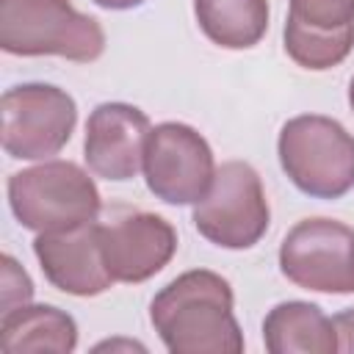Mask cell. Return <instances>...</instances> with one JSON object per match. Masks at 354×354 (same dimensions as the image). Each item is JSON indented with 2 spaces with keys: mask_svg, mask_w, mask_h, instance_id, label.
I'll return each instance as SVG.
<instances>
[{
  "mask_svg": "<svg viewBox=\"0 0 354 354\" xmlns=\"http://www.w3.org/2000/svg\"><path fill=\"white\" fill-rule=\"evenodd\" d=\"M232 307V285L216 271L194 268L155 293L149 321L171 354H241L243 332Z\"/></svg>",
  "mask_w": 354,
  "mask_h": 354,
  "instance_id": "6da1fadb",
  "label": "cell"
},
{
  "mask_svg": "<svg viewBox=\"0 0 354 354\" xmlns=\"http://www.w3.org/2000/svg\"><path fill=\"white\" fill-rule=\"evenodd\" d=\"M0 47L22 58L91 64L105 53V30L69 0H0Z\"/></svg>",
  "mask_w": 354,
  "mask_h": 354,
  "instance_id": "7a4b0ae2",
  "label": "cell"
},
{
  "mask_svg": "<svg viewBox=\"0 0 354 354\" xmlns=\"http://www.w3.org/2000/svg\"><path fill=\"white\" fill-rule=\"evenodd\" d=\"M279 166L313 199H340L354 188V136L332 116L301 113L282 124Z\"/></svg>",
  "mask_w": 354,
  "mask_h": 354,
  "instance_id": "3957f363",
  "label": "cell"
},
{
  "mask_svg": "<svg viewBox=\"0 0 354 354\" xmlns=\"http://www.w3.org/2000/svg\"><path fill=\"white\" fill-rule=\"evenodd\" d=\"M6 191L14 218L33 232L69 230L94 221L102 210L94 177L75 160H41L14 171Z\"/></svg>",
  "mask_w": 354,
  "mask_h": 354,
  "instance_id": "277c9868",
  "label": "cell"
},
{
  "mask_svg": "<svg viewBox=\"0 0 354 354\" xmlns=\"http://www.w3.org/2000/svg\"><path fill=\"white\" fill-rule=\"evenodd\" d=\"M196 232L221 249H252L268 230L271 210L263 180L246 160H227L216 169L207 194L194 205Z\"/></svg>",
  "mask_w": 354,
  "mask_h": 354,
  "instance_id": "5b68a950",
  "label": "cell"
},
{
  "mask_svg": "<svg viewBox=\"0 0 354 354\" xmlns=\"http://www.w3.org/2000/svg\"><path fill=\"white\" fill-rule=\"evenodd\" d=\"M0 141L8 158L50 160L58 155L77 124L72 94L53 83H19L0 97Z\"/></svg>",
  "mask_w": 354,
  "mask_h": 354,
  "instance_id": "8992f818",
  "label": "cell"
},
{
  "mask_svg": "<svg viewBox=\"0 0 354 354\" xmlns=\"http://www.w3.org/2000/svg\"><path fill=\"white\" fill-rule=\"evenodd\" d=\"M279 271L301 290L354 293V227L326 216L301 218L279 243Z\"/></svg>",
  "mask_w": 354,
  "mask_h": 354,
  "instance_id": "52a82bcc",
  "label": "cell"
},
{
  "mask_svg": "<svg viewBox=\"0 0 354 354\" xmlns=\"http://www.w3.org/2000/svg\"><path fill=\"white\" fill-rule=\"evenodd\" d=\"M141 171L155 199L196 205L216 177V160L199 130L183 122H160L149 130Z\"/></svg>",
  "mask_w": 354,
  "mask_h": 354,
  "instance_id": "ba28073f",
  "label": "cell"
},
{
  "mask_svg": "<svg viewBox=\"0 0 354 354\" xmlns=\"http://www.w3.org/2000/svg\"><path fill=\"white\" fill-rule=\"evenodd\" d=\"M102 257L113 282L138 285L163 271L177 252V230L158 213L130 210L100 224Z\"/></svg>",
  "mask_w": 354,
  "mask_h": 354,
  "instance_id": "9c48e42d",
  "label": "cell"
},
{
  "mask_svg": "<svg viewBox=\"0 0 354 354\" xmlns=\"http://www.w3.org/2000/svg\"><path fill=\"white\" fill-rule=\"evenodd\" d=\"M33 254L44 271V279L69 296H100L113 285V277L102 257L100 221H86L69 230L36 232Z\"/></svg>",
  "mask_w": 354,
  "mask_h": 354,
  "instance_id": "30bf717a",
  "label": "cell"
},
{
  "mask_svg": "<svg viewBox=\"0 0 354 354\" xmlns=\"http://www.w3.org/2000/svg\"><path fill=\"white\" fill-rule=\"evenodd\" d=\"M149 116L130 102H100L86 122L83 158L91 174L108 183H127L141 171L149 138Z\"/></svg>",
  "mask_w": 354,
  "mask_h": 354,
  "instance_id": "8fae6325",
  "label": "cell"
},
{
  "mask_svg": "<svg viewBox=\"0 0 354 354\" xmlns=\"http://www.w3.org/2000/svg\"><path fill=\"white\" fill-rule=\"evenodd\" d=\"M0 348L6 354H69L77 348V324L53 304H19L0 318Z\"/></svg>",
  "mask_w": 354,
  "mask_h": 354,
  "instance_id": "7c38bea8",
  "label": "cell"
},
{
  "mask_svg": "<svg viewBox=\"0 0 354 354\" xmlns=\"http://www.w3.org/2000/svg\"><path fill=\"white\" fill-rule=\"evenodd\" d=\"M263 343L271 354H332V318L313 301H279L263 318Z\"/></svg>",
  "mask_w": 354,
  "mask_h": 354,
  "instance_id": "4fadbf2b",
  "label": "cell"
},
{
  "mask_svg": "<svg viewBox=\"0 0 354 354\" xmlns=\"http://www.w3.org/2000/svg\"><path fill=\"white\" fill-rule=\"evenodd\" d=\"M199 30L224 50H249L268 30V0H194Z\"/></svg>",
  "mask_w": 354,
  "mask_h": 354,
  "instance_id": "5bb4252c",
  "label": "cell"
},
{
  "mask_svg": "<svg viewBox=\"0 0 354 354\" xmlns=\"http://www.w3.org/2000/svg\"><path fill=\"white\" fill-rule=\"evenodd\" d=\"M282 39H285V53L293 64H299L301 69L324 72L348 58L354 47V28L340 30V33H315L293 22H285Z\"/></svg>",
  "mask_w": 354,
  "mask_h": 354,
  "instance_id": "9a60e30c",
  "label": "cell"
},
{
  "mask_svg": "<svg viewBox=\"0 0 354 354\" xmlns=\"http://www.w3.org/2000/svg\"><path fill=\"white\" fill-rule=\"evenodd\" d=\"M285 22L315 33H340L354 28V0H290Z\"/></svg>",
  "mask_w": 354,
  "mask_h": 354,
  "instance_id": "2e32d148",
  "label": "cell"
},
{
  "mask_svg": "<svg viewBox=\"0 0 354 354\" xmlns=\"http://www.w3.org/2000/svg\"><path fill=\"white\" fill-rule=\"evenodd\" d=\"M0 263H3V313H6L33 299V282L11 254H3Z\"/></svg>",
  "mask_w": 354,
  "mask_h": 354,
  "instance_id": "e0dca14e",
  "label": "cell"
},
{
  "mask_svg": "<svg viewBox=\"0 0 354 354\" xmlns=\"http://www.w3.org/2000/svg\"><path fill=\"white\" fill-rule=\"evenodd\" d=\"M335 337H337V351H354V307L332 315Z\"/></svg>",
  "mask_w": 354,
  "mask_h": 354,
  "instance_id": "ac0fdd59",
  "label": "cell"
},
{
  "mask_svg": "<svg viewBox=\"0 0 354 354\" xmlns=\"http://www.w3.org/2000/svg\"><path fill=\"white\" fill-rule=\"evenodd\" d=\"M91 3L100 6V8H108V11H127V8L144 6L147 0H91Z\"/></svg>",
  "mask_w": 354,
  "mask_h": 354,
  "instance_id": "d6986e66",
  "label": "cell"
},
{
  "mask_svg": "<svg viewBox=\"0 0 354 354\" xmlns=\"http://www.w3.org/2000/svg\"><path fill=\"white\" fill-rule=\"evenodd\" d=\"M348 105H351V111H354V77H351V83H348Z\"/></svg>",
  "mask_w": 354,
  "mask_h": 354,
  "instance_id": "ffe728a7",
  "label": "cell"
}]
</instances>
